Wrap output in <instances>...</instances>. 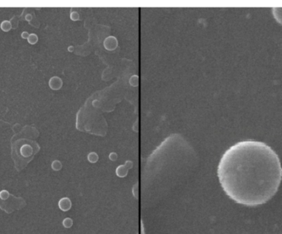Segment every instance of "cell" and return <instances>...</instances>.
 I'll return each mask as SVG.
<instances>
[{
    "mask_svg": "<svg viewBox=\"0 0 282 234\" xmlns=\"http://www.w3.org/2000/svg\"><path fill=\"white\" fill-rule=\"evenodd\" d=\"M222 190L234 202L255 207L276 194L282 180L277 153L266 143L245 140L227 150L218 167Z\"/></svg>",
    "mask_w": 282,
    "mask_h": 234,
    "instance_id": "cell-1",
    "label": "cell"
},
{
    "mask_svg": "<svg viewBox=\"0 0 282 234\" xmlns=\"http://www.w3.org/2000/svg\"><path fill=\"white\" fill-rule=\"evenodd\" d=\"M12 149L13 151L12 156L18 155L19 160H23L28 163L33 158L34 154L39 150V146L34 141L20 138L17 142H12Z\"/></svg>",
    "mask_w": 282,
    "mask_h": 234,
    "instance_id": "cell-2",
    "label": "cell"
},
{
    "mask_svg": "<svg viewBox=\"0 0 282 234\" xmlns=\"http://www.w3.org/2000/svg\"><path fill=\"white\" fill-rule=\"evenodd\" d=\"M58 205L62 211H68L71 207V202L69 198H62L59 201Z\"/></svg>",
    "mask_w": 282,
    "mask_h": 234,
    "instance_id": "cell-3",
    "label": "cell"
},
{
    "mask_svg": "<svg viewBox=\"0 0 282 234\" xmlns=\"http://www.w3.org/2000/svg\"><path fill=\"white\" fill-rule=\"evenodd\" d=\"M49 85H50V87H51L52 89L56 90V89L60 88V86H61V81H60V78L55 77V78H51Z\"/></svg>",
    "mask_w": 282,
    "mask_h": 234,
    "instance_id": "cell-4",
    "label": "cell"
},
{
    "mask_svg": "<svg viewBox=\"0 0 282 234\" xmlns=\"http://www.w3.org/2000/svg\"><path fill=\"white\" fill-rule=\"evenodd\" d=\"M0 27H1V29H2L4 32H9L10 30L12 29L13 25H12V23H11L10 21H4V22H2V23H1Z\"/></svg>",
    "mask_w": 282,
    "mask_h": 234,
    "instance_id": "cell-5",
    "label": "cell"
},
{
    "mask_svg": "<svg viewBox=\"0 0 282 234\" xmlns=\"http://www.w3.org/2000/svg\"><path fill=\"white\" fill-rule=\"evenodd\" d=\"M28 43L31 44V45H35V44L38 41V37H37L36 34H34V33L30 34L28 38Z\"/></svg>",
    "mask_w": 282,
    "mask_h": 234,
    "instance_id": "cell-6",
    "label": "cell"
},
{
    "mask_svg": "<svg viewBox=\"0 0 282 234\" xmlns=\"http://www.w3.org/2000/svg\"><path fill=\"white\" fill-rule=\"evenodd\" d=\"M9 197V193L8 190H2V191L0 192V199H1V200H7Z\"/></svg>",
    "mask_w": 282,
    "mask_h": 234,
    "instance_id": "cell-7",
    "label": "cell"
},
{
    "mask_svg": "<svg viewBox=\"0 0 282 234\" xmlns=\"http://www.w3.org/2000/svg\"><path fill=\"white\" fill-rule=\"evenodd\" d=\"M51 167H52V168H53L54 170H56V171L60 170V167H61V164H60V162H58V161H55V162H53V163H52Z\"/></svg>",
    "mask_w": 282,
    "mask_h": 234,
    "instance_id": "cell-8",
    "label": "cell"
},
{
    "mask_svg": "<svg viewBox=\"0 0 282 234\" xmlns=\"http://www.w3.org/2000/svg\"><path fill=\"white\" fill-rule=\"evenodd\" d=\"M63 225H64L65 228H70L71 225H72V220H71L70 219H69V218L65 219H64V221H63Z\"/></svg>",
    "mask_w": 282,
    "mask_h": 234,
    "instance_id": "cell-9",
    "label": "cell"
},
{
    "mask_svg": "<svg viewBox=\"0 0 282 234\" xmlns=\"http://www.w3.org/2000/svg\"><path fill=\"white\" fill-rule=\"evenodd\" d=\"M29 35H30V34H28L27 32H23V33H22V37H23V39H28Z\"/></svg>",
    "mask_w": 282,
    "mask_h": 234,
    "instance_id": "cell-10",
    "label": "cell"
}]
</instances>
